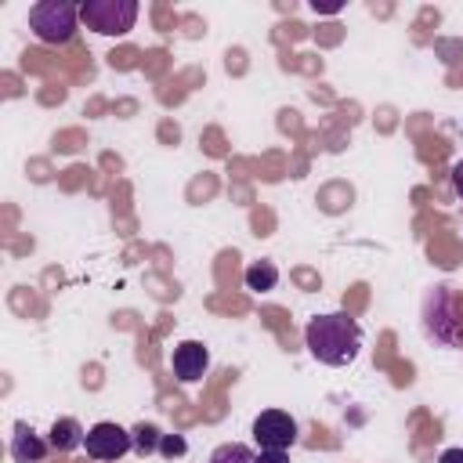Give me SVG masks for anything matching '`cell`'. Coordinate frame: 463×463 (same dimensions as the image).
<instances>
[{"label": "cell", "mask_w": 463, "mask_h": 463, "mask_svg": "<svg viewBox=\"0 0 463 463\" xmlns=\"http://www.w3.org/2000/svg\"><path fill=\"white\" fill-rule=\"evenodd\" d=\"M83 438H87V430H83L80 420H72V416L54 420V423H51V434H47V441H51L54 452H72V449L83 445Z\"/></svg>", "instance_id": "9c48e42d"}, {"label": "cell", "mask_w": 463, "mask_h": 463, "mask_svg": "<svg viewBox=\"0 0 463 463\" xmlns=\"http://www.w3.org/2000/svg\"><path fill=\"white\" fill-rule=\"evenodd\" d=\"M80 22L98 36H127L137 22V0H83Z\"/></svg>", "instance_id": "277c9868"}, {"label": "cell", "mask_w": 463, "mask_h": 463, "mask_svg": "<svg viewBox=\"0 0 463 463\" xmlns=\"http://www.w3.org/2000/svg\"><path fill=\"white\" fill-rule=\"evenodd\" d=\"M344 7V0H311V11L315 14H336Z\"/></svg>", "instance_id": "5bb4252c"}, {"label": "cell", "mask_w": 463, "mask_h": 463, "mask_svg": "<svg viewBox=\"0 0 463 463\" xmlns=\"http://www.w3.org/2000/svg\"><path fill=\"white\" fill-rule=\"evenodd\" d=\"M210 463H257V452L242 441H224L210 452Z\"/></svg>", "instance_id": "8fae6325"}, {"label": "cell", "mask_w": 463, "mask_h": 463, "mask_svg": "<svg viewBox=\"0 0 463 463\" xmlns=\"http://www.w3.org/2000/svg\"><path fill=\"white\" fill-rule=\"evenodd\" d=\"M304 347L322 365H351L362 351V326L347 311L315 315L304 326Z\"/></svg>", "instance_id": "6da1fadb"}, {"label": "cell", "mask_w": 463, "mask_h": 463, "mask_svg": "<svg viewBox=\"0 0 463 463\" xmlns=\"http://www.w3.org/2000/svg\"><path fill=\"white\" fill-rule=\"evenodd\" d=\"M423 322L427 333L445 344V347H463V293H456L452 286H438L427 297L423 307Z\"/></svg>", "instance_id": "7a4b0ae2"}, {"label": "cell", "mask_w": 463, "mask_h": 463, "mask_svg": "<svg viewBox=\"0 0 463 463\" xmlns=\"http://www.w3.org/2000/svg\"><path fill=\"white\" fill-rule=\"evenodd\" d=\"M76 22H80V4L72 0H36L29 7V29L40 43H69L76 36Z\"/></svg>", "instance_id": "3957f363"}, {"label": "cell", "mask_w": 463, "mask_h": 463, "mask_svg": "<svg viewBox=\"0 0 463 463\" xmlns=\"http://www.w3.org/2000/svg\"><path fill=\"white\" fill-rule=\"evenodd\" d=\"M253 441H257V449L286 452L297 441V420L289 412H282V409H264L253 420Z\"/></svg>", "instance_id": "8992f818"}, {"label": "cell", "mask_w": 463, "mask_h": 463, "mask_svg": "<svg viewBox=\"0 0 463 463\" xmlns=\"http://www.w3.org/2000/svg\"><path fill=\"white\" fill-rule=\"evenodd\" d=\"M438 463H463V449H445L438 456Z\"/></svg>", "instance_id": "e0dca14e"}, {"label": "cell", "mask_w": 463, "mask_h": 463, "mask_svg": "<svg viewBox=\"0 0 463 463\" xmlns=\"http://www.w3.org/2000/svg\"><path fill=\"white\" fill-rule=\"evenodd\" d=\"M83 449H87L90 459H98V463H112V459H119V456H127V452L134 449V438H130V430H123L119 423L101 420V423H94V427L87 430Z\"/></svg>", "instance_id": "5b68a950"}, {"label": "cell", "mask_w": 463, "mask_h": 463, "mask_svg": "<svg viewBox=\"0 0 463 463\" xmlns=\"http://www.w3.org/2000/svg\"><path fill=\"white\" fill-rule=\"evenodd\" d=\"M257 463H289L286 452H275V449H260L257 452Z\"/></svg>", "instance_id": "9a60e30c"}, {"label": "cell", "mask_w": 463, "mask_h": 463, "mask_svg": "<svg viewBox=\"0 0 463 463\" xmlns=\"http://www.w3.org/2000/svg\"><path fill=\"white\" fill-rule=\"evenodd\" d=\"M170 365H174V376H177L181 383H195V380H203L206 369H210V351H206L199 340H181V344L174 347V354H170Z\"/></svg>", "instance_id": "52a82bcc"}, {"label": "cell", "mask_w": 463, "mask_h": 463, "mask_svg": "<svg viewBox=\"0 0 463 463\" xmlns=\"http://www.w3.org/2000/svg\"><path fill=\"white\" fill-rule=\"evenodd\" d=\"M452 188H456V195L463 199V159L452 166Z\"/></svg>", "instance_id": "2e32d148"}, {"label": "cell", "mask_w": 463, "mask_h": 463, "mask_svg": "<svg viewBox=\"0 0 463 463\" xmlns=\"http://www.w3.org/2000/svg\"><path fill=\"white\" fill-rule=\"evenodd\" d=\"M51 441H43L33 427L25 423H14V434H11V459L14 463H40L47 456Z\"/></svg>", "instance_id": "ba28073f"}, {"label": "cell", "mask_w": 463, "mask_h": 463, "mask_svg": "<svg viewBox=\"0 0 463 463\" xmlns=\"http://www.w3.org/2000/svg\"><path fill=\"white\" fill-rule=\"evenodd\" d=\"M130 438H134V452L137 456H148V452H159V430L152 427V423H137L134 430H130Z\"/></svg>", "instance_id": "7c38bea8"}, {"label": "cell", "mask_w": 463, "mask_h": 463, "mask_svg": "<svg viewBox=\"0 0 463 463\" xmlns=\"http://www.w3.org/2000/svg\"><path fill=\"white\" fill-rule=\"evenodd\" d=\"M242 279H246V289L268 293V289H275V282H279V268H275L271 260H253Z\"/></svg>", "instance_id": "30bf717a"}, {"label": "cell", "mask_w": 463, "mask_h": 463, "mask_svg": "<svg viewBox=\"0 0 463 463\" xmlns=\"http://www.w3.org/2000/svg\"><path fill=\"white\" fill-rule=\"evenodd\" d=\"M184 449H188V445H184V438H181V434H163V438H159V452H163L166 459L184 456Z\"/></svg>", "instance_id": "4fadbf2b"}]
</instances>
